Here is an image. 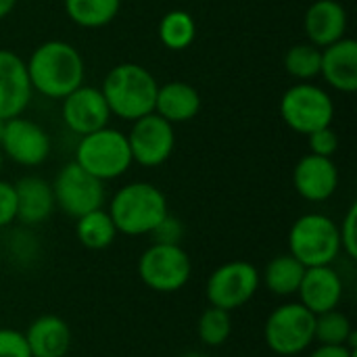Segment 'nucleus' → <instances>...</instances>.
I'll return each mask as SVG.
<instances>
[{"mask_svg":"<svg viewBox=\"0 0 357 357\" xmlns=\"http://www.w3.org/2000/svg\"><path fill=\"white\" fill-rule=\"evenodd\" d=\"M63 4L69 21L86 29L109 25L121 8V0H63Z\"/></svg>","mask_w":357,"mask_h":357,"instance_id":"obj_24","label":"nucleus"},{"mask_svg":"<svg viewBox=\"0 0 357 357\" xmlns=\"http://www.w3.org/2000/svg\"><path fill=\"white\" fill-rule=\"evenodd\" d=\"M17 190V222L23 226L44 224L56 209L52 184L40 176H23L15 182Z\"/></svg>","mask_w":357,"mask_h":357,"instance_id":"obj_18","label":"nucleus"},{"mask_svg":"<svg viewBox=\"0 0 357 357\" xmlns=\"http://www.w3.org/2000/svg\"><path fill=\"white\" fill-rule=\"evenodd\" d=\"M320 61H322V48L303 42L291 46V50L284 54V69L295 79L310 82L316 75H320Z\"/></svg>","mask_w":357,"mask_h":357,"instance_id":"obj_28","label":"nucleus"},{"mask_svg":"<svg viewBox=\"0 0 357 357\" xmlns=\"http://www.w3.org/2000/svg\"><path fill=\"white\" fill-rule=\"evenodd\" d=\"M320 75L339 92L357 90V42L354 38H341L339 42L322 48Z\"/></svg>","mask_w":357,"mask_h":357,"instance_id":"obj_19","label":"nucleus"},{"mask_svg":"<svg viewBox=\"0 0 357 357\" xmlns=\"http://www.w3.org/2000/svg\"><path fill=\"white\" fill-rule=\"evenodd\" d=\"M138 276L155 293H178L192 276V259L182 245H149L138 257Z\"/></svg>","mask_w":357,"mask_h":357,"instance_id":"obj_7","label":"nucleus"},{"mask_svg":"<svg viewBox=\"0 0 357 357\" xmlns=\"http://www.w3.org/2000/svg\"><path fill=\"white\" fill-rule=\"evenodd\" d=\"M15 4H17V0H0V21L6 19L13 13Z\"/></svg>","mask_w":357,"mask_h":357,"instance_id":"obj_36","label":"nucleus"},{"mask_svg":"<svg viewBox=\"0 0 357 357\" xmlns=\"http://www.w3.org/2000/svg\"><path fill=\"white\" fill-rule=\"evenodd\" d=\"M75 236L82 247L90 251L109 249L117 238V228L107 209H94L75 220Z\"/></svg>","mask_w":357,"mask_h":357,"instance_id":"obj_23","label":"nucleus"},{"mask_svg":"<svg viewBox=\"0 0 357 357\" xmlns=\"http://www.w3.org/2000/svg\"><path fill=\"white\" fill-rule=\"evenodd\" d=\"M264 343L276 357L307 354L316 343V316L299 301L276 305L264 322Z\"/></svg>","mask_w":357,"mask_h":357,"instance_id":"obj_4","label":"nucleus"},{"mask_svg":"<svg viewBox=\"0 0 357 357\" xmlns=\"http://www.w3.org/2000/svg\"><path fill=\"white\" fill-rule=\"evenodd\" d=\"M180 357H209L207 354H203V351H188V354H184V356Z\"/></svg>","mask_w":357,"mask_h":357,"instance_id":"obj_37","label":"nucleus"},{"mask_svg":"<svg viewBox=\"0 0 357 357\" xmlns=\"http://www.w3.org/2000/svg\"><path fill=\"white\" fill-rule=\"evenodd\" d=\"M0 357H31L25 335L17 328H0Z\"/></svg>","mask_w":357,"mask_h":357,"instance_id":"obj_31","label":"nucleus"},{"mask_svg":"<svg viewBox=\"0 0 357 357\" xmlns=\"http://www.w3.org/2000/svg\"><path fill=\"white\" fill-rule=\"evenodd\" d=\"M261 289V276L257 266L245 259H232L218 266L207 282L205 297L209 305L220 307L224 312H236L245 307Z\"/></svg>","mask_w":357,"mask_h":357,"instance_id":"obj_8","label":"nucleus"},{"mask_svg":"<svg viewBox=\"0 0 357 357\" xmlns=\"http://www.w3.org/2000/svg\"><path fill=\"white\" fill-rule=\"evenodd\" d=\"M73 161L100 182L121 178L134 163L128 136L109 126L79 136Z\"/></svg>","mask_w":357,"mask_h":357,"instance_id":"obj_6","label":"nucleus"},{"mask_svg":"<svg viewBox=\"0 0 357 357\" xmlns=\"http://www.w3.org/2000/svg\"><path fill=\"white\" fill-rule=\"evenodd\" d=\"M31 94L25 61L15 50L0 48V119L6 121L23 115Z\"/></svg>","mask_w":357,"mask_h":357,"instance_id":"obj_15","label":"nucleus"},{"mask_svg":"<svg viewBox=\"0 0 357 357\" xmlns=\"http://www.w3.org/2000/svg\"><path fill=\"white\" fill-rule=\"evenodd\" d=\"M289 253L305 268L335 266L341 255L339 224L324 213H305L289 230Z\"/></svg>","mask_w":357,"mask_h":357,"instance_id":"obj_5","label":"nucleus"},{"mask_svg":"<svg viewBox=\"0 0 357 357\" xmlns=\"http://www.w3.org/2000/svg\"><path fill=\"white\" fill-rule=\"evenodd\" d=\"M310 138V149L314 155H320V157H333L339 149V136L337 132L326 126V128H320L312 134H307Z\"/></svg>","mask_w":357,"mask_h":357,"instance_id":"obj_33","label":"nucleus"},{"mask_svg":"<svg viewBox=\"0 0 357 357\" xmlns=\"http://www.w3.org/2000/svg\"><path fill=\"white\" fill-rule=\"evenodd\" d=\"M17 222V190L13 182L0 180V228Z\"/></svg>","mask_w":357,"mask_h":357,"instance_id":"obj_34","label":"nucleus"},{"mask_svg":"<svg viewBox=\"0 0 357 357\" xmlns=\"http://www.w3.org/2000/svg\"><path fill=\"white\" fill-rule=\"evenodd\" d=\"M109 215L123 236H151L159 222L169 213L161 188L151 182L123 184L109 201Z\"/></svg>","mask_w":357,"mask_h":357,"instance_id":"obj_3","label":"nucleus"},{"mask_svg":"<svg viewBox=\"0 0 357 357\" xmlns=\"http://www.w3.org/2000/svg\"><path fill=\"white\" fill-rule=\"evenodd\" d=\"M128 144L132 153V161L142 167H159L163 165L176 146L174 123L165 121L155 111L132 121V130L128 134Z\"/></svg>","mask_w":357,"mask_h":357,"instance_id":"obj_11","label":"nucleus"},{"mask_svg":"<svg viewBox=\"0 0 357 357\" xmlns=\"http://www.w3.org/2000/svg\"><path fill=\"white\" fill-rule=\"evenodd\" d=\"M6 251H8V257L15 266L29 268L40 259L42 247H40V241L29 230H17L10 234Z\"/></svg>","mask_w":357,"mask_h":357,"instance_id":"obj_29","label":"nucleus"},{"mask_svg":"<svg viewBox=\"0 0 357 357\" xmlns=\"http://www.w3.org/2000/svg\"><path fill=\"white\" fill-rule=\"evenodd\" d=\"M307 357H356V349L347 345H316Z\"/></svg>","mask_w":357,"mask_h":357,"instance_id":"obj_35","label":"nucleus"},{"mask_svg":"<svg viewBox=\"0 0 357 357\" xmlns=\"http://www.w3.org/2000/svg\"><path fill=\"white\" fill-rule=\"evenodd\" d=\"M293 186L297 195L310 203L328 201L339 188V169L333 157L305 155L293 169Z\"/></svg>","mask_w":357,"mask_h":357,"instance_id":"obj_16","label":"nucleus"},{"mask_svg":"<svg viewBox=\"0 0 357 357\" xmlns=\"http://www.w3.org/2000/svg\"><path fill=\"white\" fill-rule=\"evenodd\" d=\"M303 274H305V266L299 264L291 253L276 255L266 264L264 272H259L261 287H266V291L278 299L295 297L303 280Z\"/></svg>","mask_w":357,"mask_h":357,"instance_id":"obj_22","label":"nucleus"},{"mask_svg":"<svg viewBox=\"0 0 357 357\" xmlns=\"http://www.w3.org/2000/svg\"><path fill=\"white\" fill-rule=\"evenodd\" d=\"M339 241H341V255L347 259L356 261L357 259V205L354 203L343 222L339 224Z\"/></svg>","mask_w":357,"mask_h":357,"instance_id":"obj_30","label":"nucleus"},{"mask_svg":"<svg viewBox=\"0 0 357 357\" xmlns=\"http://www.w3.org/2000/svg\"><path fill=\"white\" fill-rule=\"evenodd\" d=\"M201 111V96L197 88L186 82H167L159 86L155 113L169 123H184Z\"/></svg>","mask_w":357,"mask_h":357,"instance_id":"obj_21","label":"nucleus"},{"mask_svg":"<svg viewBox=\"0 0 357 357\" xmlns=\"http://www.w3.org/2000/svg\"><path fill=\"white\" fill-rule=\"evenodd\" d=\"M153 243H161V245H180L184 238V224L174 218V215H165L159 226L151 232Z\"/></svg>","mask_w":357,"mask_h":357,"instance_id":"obj_32","label":"nucleus"},{"mask_svg":"<svg viewBox=\"0 0 357 357\" xmlns=\"http://www.w3.org/2000/svg\"><path fill=\"white\" fill-rule=\"evenodd\" d=\"M159 40L169 50H184L195 42L197 23L190 13L174 8L165 13L159 21Z\"/></svg>","mask_w":357,"mask_h":357,"instance_id":"obj_25","label":"nucleus"},{"mask_svg":"<svg viewBox=\"0 0 357 357\" xmlns=\"http://www.w3.org/2000/svg\"><path fill=\"white\" fill-rule=\"evenodd\" d=\"M31 357H67L73 345L71 326L59 316H40L23 333Z\"/></svg>","mask_w":357,"mask_h":357,"instance_id":"obj_20","label":"nucleus"},{"mask_svg":"<svg viewBox=\"0 0 357 357\" xmlns=\"http://www.w3.org/2000/svg\"><path fill=\"white\" fill-rule=\"evenodd\" d=\"M50 184L56 207L73 220L100 209L107 201L105 182L90 176L75 161L65 163Z\"/></svg>","mask_w":357,"mask_h":357,"instance_id":"obj_10","label":"nucleus"},{"mask_svg":"<svg viewBox=\"0 0 357 357\" xmlns=\"http://www.w3.org/2000/svg\"><path fill=\"white\" fill-rule=\"evenodd\" d=\"M280 117L297 134H312L333 123L335 102L331 94L310 82L291 86L280 98Z\"/></svg>","mask_w":357,"mask_h":357,"instance_id":"obj_9","label":"nucleus"},{"mask_svg":"<svg viewBox=\"0 0 357 357\" xmlns=\"http://www.w3.org/2000/svg\"><path fill=\"white\" fill-rule=\"evenodd\" d=\"M61 117L69 132L77 136H86L100 128H107L111 119V111L107 107L100 88L82 84L79 88H75L71 94L63 98Z\"/></svg>","mask_w":357,"mask_h":357,"instance_id":"obj_13","label":"nucleus"},{"mask_svg":"<svg viewBox=\"0 0 357 357\" xmlns=\"http://www.w3.org/2000/svg\"><path fill=\"white\" fill-rule=\"evenodd\" d=\"M303 27L310 44L318 48H326L347 31V10L337 0H316L307 6Z\"/></svg>","mask_w":357,"mask_h":357,"instance_id":"obj_17","label":"nucleus"},{"mask_svg":"<svg viewBox=\"0 0 357 357\" xmlns=\"http://www.w3.org/2000/svg\"><path fill=\"white\" fill-rule=\"evenodd\" d=\"M155 75L138 63H119L102 79L100 92L111 115L136 121L155 111L157 100Z\"/></svg>","mask_w":357,"mask_h":357,"instance_id":"obj_2","label":"nucleus"},{"mask_svg":"<svg viewBox=\"0 0 357 357\" xmlns=\"http://www.w3.org/2000/svg\"><path fill=\"white\" fill-rule=\"evenodd\" d=\"M25 67L31 90L52 100H63L71 94L84 84L86 75L84 56L65 40H46L36 46Z\"/></svg>","mask_w":357,"mask_h":357,"instance_id":"obj_1","label":"nucleus"},{"mask_svg":"<svg viewBox=\"0 0 357 357\" xmlns=\"http://www.w3.org/2000/svg\"><path fill=\"white\" fill-rule=\"evenodd\" d=\"M2 128H4V121L0 119V136H2Z\"/></svg>","mask_w":357,"mask_h":357,"instance_id":"obj_39","label":"nucleus"},{"mask_svg":"<svg viewBox=\"0 0 357 357\" xmlns=\"http://www.w3.org/2000/svg\"><path fill=\"white\" fill-rule=\"evenodd\" d=\"M345 295V282L335 266L305 268L303 280L297 291V301L314 316L339 310Z\"/></svg>","mask_w":357,"mask_h":357,"instance_id":"obj_14","label":"nucleus"},{"mask_svg":"<svg viewBox=\"0 0 357 357\" xmlns=\"http://www.w3.org/2000/svg\"><path fill=\"white\" fill-rule=\"evenodd\" d=\"M316 343L318 345H347L357 347V335L347 314L333 310L316 316Z\"/></svg>","mask_w":357,"mask_h":357,"instance_id":"obj_26","label":"nucleus"},{"mask_svg":"<svg viewBox=\"0 0 357 357\" xmlns=\"http://www.w3.org/2000/svg\"><path fill=\"white\" fill-rule=\"evenodd\" d=\"M50 149H52L50 136L40 123L23 115L4 121L2 136H0V151L13 163L21 167H38L48 159Z\"/></svg>","mask_w":357,"mask_h":357,"instance_id":"obj_12","label":"nucleus"},{"mask_svg":"<svg viewBox=\"0 0 357 357\" xmlns=\"http://www.w3.org/2000/svg\"><path fill=\"white\" fill-rule=\"evenodd\" d=\"M197 335H199V341L205 347L215 349V347L226 345L228 339H230V335H232V316H230V312H224L220 307L209 305L199 316Z\"/></svg>","mask_w":357,"mask_h":357,"instance_id":"obj_27","label":"nucleus"},{"mask_svg":"<svg viewBox=\"0 0 357 357\" xmlns=\"http://www.w3.org/2000/svg\"><path fill=\"white\" fill-rule=\"evenodd\" d=\"M2 161H4V155H2V151H0V169H2Z\"/></svg>","mask_w":357,"mask_h":357,"instance_id":"obj_38","label":"nucleus"}]
</instances>
